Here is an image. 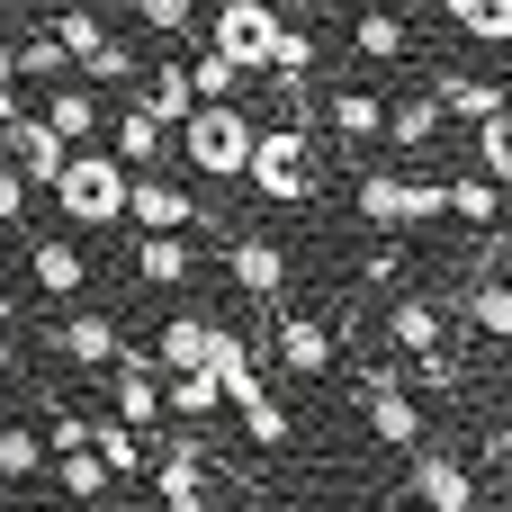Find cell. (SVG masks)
Segmentation results:
<instances>
[{
    "label": "cell",
    "mask_w": 512,
    "mask_h": 512,
    "mask_svg": "<svg viewBox=\"0 0 512 512\" xmlns=\"http://www.w3.org/2000/svg\"><path fill=\"white\" fill-rule=\"evenodd\" d=\"M45 468H54V486H63V495H90V504H99V495H108V486H117V477H108V459H99V450H54V459H45Z\"/></svg>",
    "instance_id": "d6a6232c"
},
{
    "label": "cell",
    "mask_w": 512,
    "mask_h": 512,
    "mask_svg": "<svg viewBox=\"0 0 512 512\" xmlns=\"http://www.w3.org/2000/svg\"><path fill=\"white\" fill-rule=\"evenodd\" d=\"M171 135H180V162H189V171H207V180H243V162H252V135H261V126H252L234 99H198Z\"/></svg>",
    "instance_id": "3957f363"
},
{
    "label": "cell",
    "mask_w": 512,
    "mask_h": 512,
    "mask_svg": "<svg viewBox=\"0 0 512 512\" xmlns=\"http://www.w3.org/2000/svg\"><path fill=\"white\" fill-rule=\"evenodd\" d=\"M0 153L27 171V189H54V171H63V153H72V144H63L45 117H18V108H9V117H0Z\"/></svg>",
    "instance_id": "7c38bea8"
},
{
    "label": "cell",
    "mask_w": 512,
    "mask_h": 512,
    "mask_svg": "<svg viewBox=\"0 0 512 512\" xmlns=\"http://www.w3.org/2000/svg\"><path fill=\"white\" fill-rule=\"evenodd\" d=\"M234 414H243V441H252V450H288V432H297V423H288V405H279L270 387H261L252 405H234Z\"/></svg>",
    "instance_id": "836d02e7"
},
{
    "label": "cell",
    "mask_w": 512,
    "mask_h": 512,
    "mask_svg": "<svg viewBox=\"0 0 512 512\" xmlns=\"http://www.w3.org/2000/svg\"><path fill=\"white\" fill-rule=\"evenodd\" d=\"M495 459H512V441H504V432H495Z\"/></svg>",
    "instance_id": "ee69618b"
},
{
    "label": "cell",
    "mask_w": 512,
    "mask_h": 512,
    "mask_svg": "<svg viewBox=\"0 0 512 512\" xmlns=\"http://www.w3.org/2000/svg\"><path fill=\"white\" fill-rule=\"evenodd\" d=\"M378 279H405V252H396V243H378V252H369V288H378Z\"/></svg>",
    "instance_id": "60d3db41"
},
{
    "label": "cell",
    "mask_w": 512,
    "mask_h": 512,
    "mask_svg": "<svg viewBox=\"0 0 512 512\" xmlns=\"http://www.w3.org/2000/svg\"><path fill=\"white\" fill-rule=\"evenodd\" d=\"M360 405H369L378 450H423V405H414L405 369H360Z\"/></svg>",
    "instance_id": "ba28073f"
},
{
    "label": "cell",
    "mask_w": 512,
    "mask_h": 512,
    "mask_svg": "<svg viewBox=\"0 0 512 512\" xmlns=\"http://www.w3.org/2000/svg\"><path fill=\"white\" fill-rule=\"evenodd\" d=\"M135 99H144L162 126H180V117L198 108V90H189V63H153V72H135Z\"/></svg>",
    "instance_id": "cb8c5ba5"
},
{
    "label": "cell",
    "mask_w": 512,
    "mask_h": 512,
    "mask_svg": "<svg viewBox=\"0 0 512 512\" xmlns=\"http://www.w3.org/2000/svg\"><path fill=\"white\" fill-rule=\"evenodd\" d=\"M18 225H27V171L0 153V234H18Z\"/></svg>",
    "instance_id": "ab89813d"
},
{
    "label": "cell",
    "mask_w": 512,
    "mask_h": 512,
    "mask_svg": "<svg viewBox=\"0 0 512 512\" xmlns=\"http://www.w3.org/2000/svg\"><path fill=\"white\" fill-rule=\"evenodd\" d=\"M468 9H477V0H441V18H450V27H459V18H468Z\"/></svg>",
    "instance_id": "b9f144b4"
},
{
    "label": "cell",
    "mask_w": 512,
    "mask_h": 512,
    "mask_svg": "<svg viewBox=\"0 0 512 512\" xmlns=\"http://www.w3.org/2000/svg\"><path fill=\"white\" fill-rule=\"evenodd\" d=\"M117 351H126L117 315H99V306H72V315H63V360H72V369H90V378H99Z\"/></svg>",
    "instance_id": "2e32d148"
},
{
    "label": "cell",
    "mask_w": 512,
    "mask_h": 512,
    "mask_svg": "<svg viewBox=\"0 0 512 512\" xmlns=\"http://www.w3.org/2000/svg\"><path fill=\"white\" fill-rule=\"evenodd\" d=\"M432 135H441V99H432V90H423V99H396V108H387V144L423 153Z\"/></svg>",
    "instance_id": "1f68e13d"
},
{
    "label": "cell",
    "mask_w": 512,
    "mask_h": 512,
    "mask_svg": "<svg viewBox=\"0 0 512 512\" xmlns=\"http://www.w3.org/2000/svg\"><path fill=\"white\" fill-rule=\"evenodd\" d=\"M225 279H234L252 306H279V297H288V252H279L270 234H234V243H225Z\"/></svg>",
    "instance_id": "8fae6325"
},
{
    "label": "cell",
    "mask_w": 512,
    "mask_h": 512,
    "mask_svg": "<svg viewBox=\"0 0 512 512\" xmlns=\"http://www.w3.org/2000/svg\"><path fill=\"white\" fill-rule=\"evenodd\" d=\"M54 207L72 234H99V225H126V162L99 153V144H72L63 171H54Z\"/></svg>",
    "instance_id": "6da1fadb"
},
{
    "label": "cell",
    "mask_w": 512,
    "mask_h": 512,
    "mask_svg": "<svg viewBox=\"0 0 512 512\" xmlns=\"http://www.w3.org/2000/svg\"><path fill=\"white\" fill-rule=\"evenodd\" d=\"M126 225H135V234H162V225H189V234H198V225H216V216H207L180 180H162V162H144V171H126Z\"/></svg>",
    "instance_id": "52a82bcc"
},
{
    "label": "cell",
    "mask_w": 512,
    "mask_h": 512,
    "mask_svg": "<svg viewBox=\"0 0 512 512\" xmlns=\"http://www.w3.org/2000/svg\"><path fill=\"white\" fill-rule=\"evenodd\" d=\"M144 486H153L171 512H198L207 495H216V468H207V441H198V423H180V441H162V459L144 468Z\"/></svg>",
    "instance_id": "8992f818"
},
{
    "label": "cell",
    "mask_w": 512,
    "mask_h": 512,
    "mask_svg": "<svg viewBox=\"0 0 512 512\" xmlns=\"http://www.w3.org/2000/svg\"><path fill=\"white\" fill-rule=\"evenodd\" d=\"M216 405H225L216 369H162V414H171V423H207Z\"/></svg>",
    "instance_id": "603a6c76"
},
{
    "label": "cell",
    "mask_w": 512,
    "mask_h": 512,
    "mask_svg": "<svg viewBox=\"0 0 512 512\" xmlns=\"http://www.w3.org/2000/svg\"><path fill=\"white\" fill-rule=\"evenodd\" d=\"M63 72H72V54H63V36H54V27L9 45V81H63Z\"/></svg>",
    "instance_id": "f1b7e54d"
},
{
    "label": "cell",
    "mask_w": 512,
    "mask_h": 512,
    "mask_svg": "<svg viewBox=\"0 0 512 512\" xmlns=\"http://www.w3.org/2000/svg\"><path fill=\"white\" fill-rule=\"evenodd\" d=\"M477 171L512 189V99L495 108V117H477Z\"/></svg>",
    "instance_id": "e575fe53"
},
{
    "label": "cell",
    "mask_w": 512,
    "mask_h": 512,
    "mask_svg": "<svg viewBox=\"0 0 512 512\" xmlns=\"http://www.w3.org/2000/svg\"><path fill=\"white\" fill-rule=\"evenodd\" d=\"M207 342H216L207 315H171L162 342H153V369H207Z\"/></svg>",
    "instance_id": "4316f807"
},
{
    "label": "cell",
    "mask_w": 512,
    "mask_h": 512,
    "mask_svg": "<svg viewBox=\"0 0 512 512\" xmlns=\"http://www.w3.org/2000/svg\"><path fill=\"white\" fill-rule=\"evenodd\" d=\"M243 180L270 198V207H297V198H315L324 189V162H315V135L297 126V117H279V126H261L252 135V162H243Z\"/></svg>",
    "instance_id": "7a4b0ae2"
},
{
    "label": "cell",
    "mask_w": 512,
    "mask_h": 512,
    "mask_svg": "<svg viewBox=\"0 0 512 512\" xmlns=\"http://www.w3.org/2000/svg\"><path fill=\"white\" fill-rule=\"evenodd\" d=\"M405 459H414V495L432 512H468L477 504V477H468L459 459H441V450H405Z\"/></svg>",
    "instance_id": "d6986e66"
},
{
    "label": "cell",
    "mask_w": 512,
    "mask_h": 512,
    "mask_svg": "<svg viewBox=\"0 0 512 512\" xmlns=\"http://www.w3.org/2000/svg\"><path fill=\"white\" fill-rule=\"evenodd\" d=\"M135 72H144V54L117 45V36H99V45L81 54V81H90V90H135Z\"/></svg>",
    "instance_id": "f546056e"
},
{
    "label": "cell",
    "mask_w": 512,
    "mask_h": 512,
    "mask_svg": "<svg viewBox=\"0 0 512 512\" xmlns=\"http://www.w3.org/2000/svg\"><path fill=\"white\" fill-rule=\"evenodd\" d=\"M45 126L63 135V144H99V90L90 81H45Z\"/></svg>",
    "instance_id": "ac0fdd59"
},
{
    "label": "cell",
    "mask_w": 512,
    "mask_h": 512,
    "mask_svg": "<svg viewBox=\"0 0 512 512\" xmlns=\"http://www.w3.org/2000/svg\"><path fill=\"white\" fill-rule=\"evenodd\" d=\"M243 81H252V72H243L234 54H216V45L189 63V90H198V99H243Z\"/></svg>",
    "instance_id": "d590c367"
},
{
    "label": "cell",
    "mask_w": 512,
    "mask_h": 512,
    "mask_svg": "<svg viewBox=\"0 0 512 512\" xmlns=\"http://www.w3.org/2000/svg\"><path fill=\"white\" fill-rule=\"evenodd\" d=\"M279 9H333V0H279Z\"/></svg>",
    "instance_id": "7bdbcfd3"
},
{
    "label": "cell",
    "mask_w": 512,
    "mask_h": 512,
    "mask_svg": "<svg viewBox=\"0 0 512 512\" xmlns=\"http://www.w3.org/2000/svg\"><path fill=\"white\" fill-rule=\"evenodd\" d=\"M45 459H54V450H45V432L0 423V477H9V486H36V477H45Z\"/></svg>",
    "instance_id": "4dcf8cb0"
},
{
    "label": "cell",
    "mask_w": 512,
    "mask_h": 512,
    "mask_svg": "<svg viewBox=\"0 0 512 512\" xmlns=\"http://www.w3.org/2000/svg\"><path fill=\"white\" fill-rule=\"evenodd\" d=\"M270 360L306 387V378H324L333 360H342V333L333 324H315V315H288V306H270Z\"/></svg>",
    "instance_id": "9c48e42d"
},
{
    "label": "cell",
    "mask_w": 512,
    "mask_h": 512,
    "mask_svg": "<svg viewBox=\"0 0 512 512\" xmlns=\"http://www.w3.org/2000/svg\"><path fill=\"white\" fill-rule=\"evenodd\" d=\"M279 18H288L279 0H216V9H207V45H216V54H234L243 72H261V63H270Z\"/></svg>",
    "instance_id": "5b68a950"
},
{
    "label": "cell",
    "mask_w": 512,
    "mask_h": 512,
    "mask_svg": "<svg viewBox=\"0 0 512 512\" xmlns=\"http://www.w3.org/2000/svg\"><path fill=\"white\" fill-rule=\"evenodd\" d=\"M27 288L54 297V306H72V297L90 288V252H81V234H27Z\"/></svg>",
    "instance_id": "30bf717a"
},
{
    "label": "cell",
    "mask_w": 512,
    "mask_h": 512,
    "mask_svg": "<svg viewBox=\"0 0 512 512\" xmlns=\"http://www.w3.org/2000/svg\"><path fill=\"white\" fill-rule=\"evenodd\" d=\"M351 45H360L369 63H396V54H414V27H405L396 9H360V18H351Z\"/></svg>",
    "instance_id": "83f0119b"
},
{
    "label": "cell",
    "mask_w": 512,
    "mask_h": 512,
    "mask_svg": "<svg viewBox=\"0 0 512 512\" xmlns=\"http://www.w3.org/2000/svg\"><path fill=\"white\" fill-rule=\"evenodd\" d=\"M324 126H333L342 153H369V144L387 135V99H378V90H333V99H324Z\"/></svg>",
    "instance_id": "5bb4252c"
},
{
    "label": "cell",
    "mask_w": 512,
    "mask_h": 512,
    "mask_svg": "<svg viewBox=\"0 0 512 512\" xmlns=\"http://www.w3.org/2000/svg\"><path fill=\"white\" fill-rule=\"evenodd\" d=\"M135 279H144V288H189V279H198V234H189V225L144 234V243H135Z\"/></svg>",
    "instance_id": "4fadbf2b"
},
{
    "label": "cell",
    "mask_w": 512,
    "mask_h": 512,
    "mask_svg": "<svg viewBox=\"0 0 512 512\" xmlns=\"http://www.w3.org/2000/svg\"><path fill=\"white\" fill-rule=\"evenodd\" d=\"M315 63H324V45H315V27H288V18H279V36H270V63H261V72H270L279 90H297V81H306Z\"/></svg>",
    "instance_id": "484cf974"
},
{
    "label": "cell",
    "mask_w": 512,
    "mask_h": 512,
    "mask_svg": "<svg viewBox=\"0 0 512 512\" xmlns=\"http://www.w3.org/2000/svg\"><path fill=\"white\" fill-rule=\"evenodd\" d=\"M90 450H99V459H108V477H126V486H144V468H153L144 432H135V423H117V414H90Z\"/></svg>",
    "instance_id": "7402d4cb"
},
{
    "label": "cell",
    "mask_w": 512,
    "mask_h": 512,
    "mask_svg": "<svg viewBox=\"0 0 512 512\" xmlns=\"http://www.w3.org/2000/svg\"><path fill=\"white\" fill-rule=\"evenodd\" d=\"M459 315H468V333H477L486 351H512V279L504 270H486V279L459 297Z\"/></svg>",
    "instance_id": "e0dca14e"
},
{
    "label": "cell",
    "mask_w": 512,
    "mask_h": 512,
    "mask_svg": "<svg viewBox=\"0 0 512 512\" xmlns=\"http://www.w3.org/2000/svg\"><path fill=\"white\" fill-rule=\"evenodd\" d=\"M441 216H459L468 234H495V225H504V180H486V171H450V180H441Z\"/></svg>",
    "instance_id": "9a60e30c"
},
{
    "label": "cell",
    "mask_w": 512,
    "mask_h": 512,
    "mask_svg": "<svg viewBox=\"0 0 512 512\" xmlns=\"http://www.w3.org/2000/svg\"><path fill=\"white\" fill-rule=\"evenodd\" d=\"M459 36H477V45H512V0H477V9L459 18Z\"/></svg>",
    "instance_id": "f35d334b"
},
{
    "label": "cell",
    "mask_w": 512,
    "mask_h": 512,
    "mask_svg": "<svg viewBox=\"0 0 512 512\" xmlns=\"http://www.w3.org/2000/svg\"><path fill=\"white\" fill-rule=\"evenodd\" d=\"M135 27L171 45V36H189V27H198V0H135Z\"/></svg>",
    "instance_id": "8d00e7d4"
},
{
    "label": "cell",
    "mask_w": 512,
    "mask_h": 512,
    "mask_svg": "<svg viewBox=\"0 0 512 512\" xmlns=\"http://www.w3.org/2000/svg\"><path fill=\"white\" fill-rule=\"evenodd\" d=\"M351 207H360V225H378V234H423V225H441V180H405V171H360Z\"/></svg>",
    "instance_id": "277c9868"
},
{
    "label": "cell",
    "mask_w": 512,
    "mask_h": 512,
    "mask_svg": "<svg viewBox=\"0 0 512 512\" xmlns=\"http://www.w3.org/2000/svg\"><path fill=\"white\" fill-rule=\"evenodd\" d=\"M432 99H441V117H459V126H477V117H495L512 90L495 81V72H441L432 81Z\"/></svg>",
    "instance_id": "44dd1931"
},
{
    "label": "cell",
    "mask_w": 512,
    "mask_h": 512,
    "mask_svg": "<svg viewBox=\"0 0 512 512\" xmlns=\"http://www.w3.org/2000/svg\"><path fill=\"white\" fill-rule=\"evenodd\" d=\"M162 135H171V126H162V117H153L144 99H126V117L108 126V144H117V162H126V171H144V162H162Z\"/></svg>",
    "instance_id": "d4e9b609"
},
{
    "label": "cell",
    "mask_w": 512,
    "mask_h": 512,
    "mask_svg": "<svg viewBox=\"0 0 512 512\" xmlns=\"http://www.w3.org/2000/svg\"><path fill=\"white\" fill-rule=\"evenodd\" d=\"M387 342L414 360V351H432V342H450V306L441 297H396L387 306Z\"/></svg>",
    "instance_id": "ffe728a7"
},
{
    "label": "cell",
    "mask_w": 512,
    "mask_h": 512,
    "mask_svg": "<svg viewBox=\"0 0 512 512\" xmlns=\"http://www.w3.org/2000/svg\"><path fill=\"white\" fill-rule=\"evenodd\" d=\"M54 36H63V54H72V72H81V54H90V45L108 36V27H99V9H54Z\"/></svg>",
    "instance_id": "74e56055"
}]
</instances>
